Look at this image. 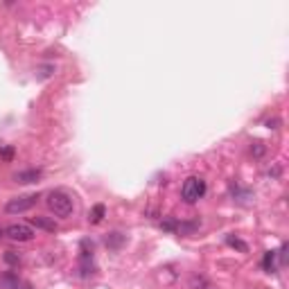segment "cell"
Listing matches in <instances>:
<instances>
[{
  "mask_svg": "<svg viewBox=\"0 0 289 289\" xmlns=\"http://www.w3.org/2000/svg\"><path fill=\"white\" fill-rule=\"evenodd\" d=\"M45 203H48V208L57 217H70L72 215V197L68 192H63V190H52V192H48Z\"/></svg>",
  "mask_w": 289,
  "mask_h": 289,
  "instance_id": "6da1fadb",
  "label": "cell"
},
{
  "mask_svg": "<svg viewBox=\"0 0 289 289\" xmlns=\"http://www.w3.org/2000/svg\"><path fill=\"white\" fill-rule=\"evenodd\" d=\"M203 194H206V181L199 179V176L185 179L183 188H181V197H183L185 203H197Z\"/></svg>",
  "mask_w": 289,
  "mask_h": 289,
  "instance_id": "7a4b0ae2",
  "label": "cell"
},
{
  "mask_svg": "<svg viewBox=\"0 0 289 289\" xmlns=\"http://www.w3.org/2000/svg\"><path fill=\"white\" fill-rule=\"evenodd\" d=\"M36 201H39V194H25V197H14V199H9V201H7L5 210H7L9 215L27 212V210H32V208L36 206Z\"/></svg>",
  "mask_w": 289,
  "mask_h": 289,
  "instance_id": "3957f363",
  "label": "cell"
},
{
  "mask_svg": "<svg viewBox=\"0 0 289 289\" xmlns=\"http://www.w3.org/2000/svg\"><path fill=\"white\" fill-rule=\"evenodd\" d=\"M5 235H7L9 239H14V242H30V239H34V230H32V226L27 224H12L5 228Z\"/></svg>",
  "mask_w": 289,
  "mask_h": 289,
  "instance_id": "277c9868",
  "label": "cell"
},
{
  "mask_svg": "<svg viewBox=\"0 0 289 289\" xmlns=\"http://www.w3.org/2000/svg\"><path fill=\"white\" fill-rule=\"evenodd\" d=\"M41 174H43L41 170L16 172V174H14V181H16V183H34V181H39V179H41Z\"/></svg>",
  "mask_w": 289,
  "mask_h": 289,
  "instance_id": "5b68a950",
  "label": "cell"
},
{
  "mask_svg": "<svg viewBox=\"0 0 289 289\" xmlns=\"http://www.w3.org/2000/svg\"><path fill=\"white\" fill-rule=\"evenodd\" d=\"M230 194H233V201H237V203H251V199H253V192L251 190H246V188H239V185H230Z\"/></svg>",
  "mask_w": 289,
  "mask_h": 289,
  "instance_id": "8992f818",
  "label": "cell"
},
{
  "mask_svg": "<svg viewBox=\"0 0 289 289\" xmlns=\"http://www.w3.org/2000/svg\"><path fill=\"white\" fill-rule=\"evenodd\" d=\"M32 226L43 228V230H48V233H54V230H57V221L50 219V217H41V215L32 217Z\"/></svg>",
  "mask_w": 289,
  "mask_h": 289,
  "instance_id": "52a82bcc",
  "label": "cell"
},
{
  "mask_svg": "<svg viewBox=\"0 0 289 289\" xmlns=\"http://www.w3.org/2000/svg\"><path fill=\"white\" fill-rule=\"evenodd\" d=\"M18 282H21V278L14 271H7V273L0 275V289H14Z\"/></svg>",
  "mask_w": 289,
  "mask_h": 289,
  "instance_id": "ba28073f",
  "label": "cell"
},
{
  "mask_svg": "<svg viewBox=\"0 0 289 289\" xmlns=\"http://www.w3.org/2000/svg\"><path fill=\"white\" fill-rule=\"evenodd\" d=\"M104 215H106V206H104V203H95L93 210L88 212V221L90 224H99V221L104 219Z\"/></svg>",
  "mask_w": 289,
  "mask_h": 289,
  "instance_id": "9c48e42d",
  "label": "cell"
},
{
  "mask_svg": "<svg viewBox=\"0 0 289 289\" xmlns=\"http://www.w3.org/2000/svg\"><path fill=\"white\" fill-rule=\"evenodd\" d=\"M262 266L266 273H275V251H266L262 257Z\"/></svg>",
  "mask_w": 289,
  "mask_h": 289,
  "instance_id": "30bf717a",
  "label": "cell"
},
{
  "mask_svg": "<svg viewBox=\"0 0 289 289\" xmlns=\"http://www.w3.org/2000/svg\"><path fill=\"white\" fill-rule=\"evenodd\" d=\"M124 244V235L122 233H108L106 235V246L108 248H120Z\"/></svg>",
  "mask_w": 289,
  "mask_h": 289,
  "instance_id": "8fae6325",
  "label": "cell"
},
{
  "mask_svg": "<svg viewBox=\"0 0 289 289\" xmlns=\"http://www.w3.org/2000/svg\"><path fill=\"white\" fill-rule=\"evenodd\" d=\"M226 244H228V246H233V248H237V251H242V253L248 251V244L242 242L239 237H233V235H226Z\"/></svg>",
  "mask_w": 289,
  "mask_h": 289,
  "instance_id": "7c38bea8",
  "label": "cell"
},
{
  "mask_svg": "<svg viewBox=\"0 0 289 289\" xmlns=\"http://www.w3.org/2000/svg\"><path fill=\"white\" fill-rule=\"evenodd\" d=\"M5 262H7V264H18V262H21V255L14 251H7L5 253Z\"/></svg>",
  "mask_w": 289,
  "mask_h": 289,
  "instance_id": "4fadbf2b",
  "label": "cell"
},
{
  "mask_svg": "<svg viewBox=\"0 0 289 289\" xmlns=\"http://www.w3.org/2000/svg\"><path fill=\"white\" fill-rule=\"evenodd\" d=\"M161 228H165V230H179V221H174V219H165V221H161Z\"/></svg>",
  "mask_w": 289,
  "mask_h": 289,
  "instance_id": "5bb4252c",
  "label": "cell"
},
{
  "mask_svg": "<svg viewBox=\"0 0 289 289\" xmlns=\"http://www.w3.org/2000/svg\"><path fill=\"white\" fill-rule=\"evenodd\" d=\"M0 158H3V161H12L14 158V147H0Z\"/></svg>",
  "mask_w": 289,
  "mask_h": 289,
  "instance_id": "9a60e30c",
  "label": "cell"
},
{
  "mask_svg": "<svg viewBox=\"0 0 289 289\" xmlns=\"http://www.w3.org/2000/svg\"><path fill=\"white\" fill-rule=\"evenodd\" d=\"M251 154H253V156H262V154H264V144H262V142H255V144L251 147Z\"/></svg>",
  "mask_w": 289,
  "mask_h": 289,
  "instance_id": "2e32d148",
  "label": "cell"
},
{
  "mask_svg": "<svg viewBox=\"0 0 289 289\" xmlns=\"http://www.w3.org/2000/svg\"><path fill=\"white\" fill-rule=\"evenodd\" d=\"M278 124H280L278 117H273V120H266V126H269V129H278Z\"/></svg>",
  "mask_w": 289,
  "mask_h": 289,
  "instance_id": "e0dca14e",
  "label": "cell"
},
{
  "mask_svg": "<svg viewBox=\"0 0 289 289\" xmlns=\"http://www.w3.org/2000/svg\"><path fill=\"white\" fill-rule=\"evenodd\" d=\"M3 235H5V230H3V228H0V237H3Z\"/></svg>",
  "mask_w": 289,
  "mask_h": 289,
  "instance_id": "ac0fdd59",
  "label": "cell"
},
{
  "mask_svg": "<svg viewBox=\"0 0 289 289\" xmlns=\"http://www.w3.org/2000/svg\"><path fill=\"white\" fill-rule=\"evenodd\" d=\"M203 289H212V287H203Z\"/></svg>",
  "mask_w": 289,
  "mask_h": 289,
  "instance_id": "d6986e66",
  "label": "cell"
}]
</instances>
